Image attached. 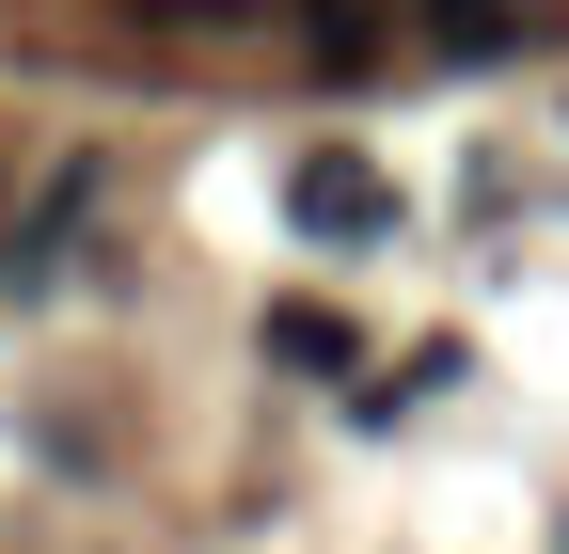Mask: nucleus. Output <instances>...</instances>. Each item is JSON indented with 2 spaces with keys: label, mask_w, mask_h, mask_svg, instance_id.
I'll return each instance as SVG.
<instances>
[{
  "label": "nucleus",
  "mask_w": 569,
  "mask_h": 554,
  "mask_svg": "<svg viewBox=\"0 0 569 554\" xmlns=\"http://www.w3.org/2000/svg\"><path fill=\"white\" fill-rule=\"evenodd\" d=\"M411 32L427 48H459V63H522L569 32V0H411Z\"/></svg>",
  "instance_id": "obj_1"
},
{
  "label": "nucleus",
  "mask_w": 569,
  "mask_h": 554,
  "mask_svg": "<svg viewBox=\"0 0 569 554\" xmlns=\"http://www.w3.org/2000/svg\"><path fill=\"white\" fill-rule=\"evenodd\" d=\"M284 206H301V238H380V222H396V190H380L365 159H301Z\"/></svg>",
  "instance_id": "obj_2"
},
{
  "label": "nucleus",
  "mask_w": 569,
  "mask_h": 554,
  "mask_svg": "<svg viewBox=\"0 0 569 554\" xmlns=\"http://www.w3.org/2000/svg\"><path fill=\"white\" fill-rule=\"evenodd\" d=\"M301 48L332 63V80H365V63L396 48V0H301Z\"/></svg>",
  "instance_id": "obj_3"
},
{
  "label": "nucleus",
  "mask_w": 569,
  "mask_h": 554,
  "mask_svg": "<svg viewBox=\"0 0 569 554\" xmlns=\"http://www.w3.org/2000/svg\"><path fill=\"white\" fill-rule=\"evenodd\" d=\"M348 349H365V333H348L332 301H284L269 317V365H301V380H348Z\"/></svg>",
  "instance_id": "obj_4"
},
{
  "label": "nucleus",
  "mask_w": 569,
  "mask_h": 554,
  "mask_svg": "<svg viewBox=\"0 0 569 554\" xmlns=\"http://www.w3.org/2000/svg\"><path fill=\"white\" fill-rule=\"evenodd\" d=\"M159 17H253V0H159Z\"/></svg>",
  "instance_id": "obj_5"
}]
</instances>
